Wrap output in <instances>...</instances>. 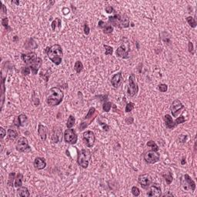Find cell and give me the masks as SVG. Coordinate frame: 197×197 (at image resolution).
I'll list each match as a JSON object with an SVG mask.
<instances>
[{
	"label": "cell",
	"instance_id": "cell-1",
	"mask_svg": "<svg viewBox=\"0 0 197 197\" xmlns=\"http://www.w3.org/2000/svg\"><path fill=\"white\" fill-rule=\"evenodd\" d=\"M63 92L58 87H53L49 89L46 101L51 106H56L61 103L63 99Z\"/></svg>",
	"mask_w": 197,
	"mask_h": 197
},
{
	"label": "cell",
	"instance_id": "cell-2",
	"mask_svg": "<svg viewBox=\"0 0 197 197\" xmlns=\"http://www.w3.org/2000/svg\"><path fill=\"white\" fill-rule=\"evenodd\" d=\"M47 55L49 59L56 65H59L62 62V49L61 45L56 44L51 46L50 48H47Z\"/></svg>",
	"mask_w": 197,
	"mask_h": 197
},
{
	"label": "cell",
	"instance_id": "cell-3",
	"mask_svg": "<svg viewBox=\"0 0 197 197\" xmlns=\"http://www.w3.org/2000/svg\"><path fill=\"white\" fill-rule=\"evenodd\" d=\"M91 159V152L89 149H82L78 155V164L84 169L89 166V160Z\"/></svg>",
	"mask_w": 197,
	"mask_h": 197
},
{
	"label": "cell",
	"instance_id": "cell-4",
	"mask_svg": "<svg viewBox=\"0 0 197 197\" xmlns=\"http://www.w3.org/2000/svg\"><path fill=\"white\" fill-rule=\"evenodd\" d=\"M180 183L182 187L186 191H194L196 189V183L188 174H185L180 178Z\"/></svg>",
	"mask_w": 197,
	"mask_h": 197
},
{
	"label": "cell",
	"instance_id": "cell-5",
	"mask_svg": "<svg viewBox=\"0 0 197 197\" xmlns=\"http://www.w3.org/2000/svg\"><path fill=\"white\" fill-rule=\"evenodd\" d=\"M96 116V109L94 108V107H92V108H90V109H89V111L88 114L85 116V119L83 120H86V121H84V122H82V123H80V126H79V130L80 131H83V129H85L87 126H88L89 124L91 123V122L93 121V120L95 119V116Z\"/></svg>",
	"mask_w": 197,
	"mask_h": 197
},
{
	"label": "cell",
	"instance_id": "cell-6",
	"mask_svg": "<svg viewBox=\"0 0 197 197\" xmlns=\"http://www.w3.org/2000/svg\"><path fill=\"white\" fill-rule=\"evenodd\" d=\"M129 88L128 94L130 96H134L139 91V87L135 75L131 74L129 78Z\"/></svg>",
	"mask_w": 197,
	"mask_h": 197
},
{
	"label": "cell",
	"instance_id": "cell-7",
	"mask_svg": "<svg viewBox=\"0 0 197 197\" xmlns=\"http://www.w3.org/2000/svg\"><path fill=\"white\" fill-rule=\"evenodd\" d=\"M144 160L146 161V163H149V164H154V163H157L160 159V153L155 151H148V152H145L143 156Z\"/></svg>",
	"mask_w": 197,
	"mask_h": 197
},
{
	"label": "cell",
	"instance_id": "cell-8",
	"mask_svg": "<svg viewBox=\"0 0 197 197\" xmlns=\"http://www.w3.org/2000/svg\"><path fill=\"white\" fill-rule=\"evenodd\" d=\"M64 139L66 142L69 144H76L77 142L78 136L76 131L72 129H68L65 131Z\"/></svg>",
	"mask_w": 197,
	"mask_h": 197
},
{
	"label": "cell",
	"instance_id": "cell-9",
	"mask_svg": "<svg viewBox=\"0 0 197 197\" xmlns=\"http://www.w3.org/2000/svg\"><path fill=\"white\" fill-rule=\"evenodd\" d=\"M96 140V136L92 131H86L83 133V141L88 147L93 146Z\"/></svg>",
	"mask_w": 197,
	"mask_h": 197
},
{
	"label": "cell",
	"instance_id": "cell-10",
	"mask_svg": "<svg viewBox=\"0 0 197 197\" xmlns=\"http://www.w3.org/2000/svg\"><path fill=\"white\" fill-rule=\"evenodd\" d=\"M129 43H123L116 50V56L119 57L127 59L129 57Z\"/></svg>",
	"mask_w": 197,
	"mask_h": 197
},
{
	"label": "cell",
	"instance_id": "cell-11",
	"mask_svg": "<svg viewBox=\"0 0 197 197\" xmlns=\"http://www.w3.org/2000/svg\"><path fill=\"white\" fill-rule=\"evenodd\" d=\"M16 149L19 152H26V150H29L30 146H29V142H28V139L25 137H20L16 142Z\"/></svg>",
	"mask_w": 197,
	"mask_h": 197
},
{
	"label": "cell",
	"instance_id": "cell-12",
	"mask_svg": "<svg viewBox=\"0 0 197 197\" xmlns=\"http://www.w3.org/2000/svg\"><path fill=\"white\" fill-rule=\"evenodd\" d=\"M183 109H184V106L182 104L181 101L179 99H176L175 101H173L170 106V111L174 117H177L179 113Z\"/></svg>",
	"mask_w": 197,
	"mask_h": 197
},
{
	"label": "cell",
	"instance_id": "cell-13",
	"mask_svg": "<svg viewBox=\"0 0 197 197\" xmlns=\"http://www.w3.org/2000/svg\"><path fill=\"white\" fill-rule=\"evenodd\" d=\"M138 182L142 188L146 189L148 188L152 183V178L149 174H142L139 176Z\"/></svg>",
	"mask_w": 197,
	"mask_h": 197
},
{
	"label": "cell",
	"instance_id": "cell-14",
	"mask_svg": "<svg viewBox=\"0 0 197 197\" xmlns=\"http://www.w3.org/2000/svg\"><path fill=\"white\" fill-rule=\"evenodd\" d=\"M162 195L161 189L159 184L154 183L152 185L147 192V196L150 197H159Z\"/></svg>",
	"mask_w": 197,
	"mask_h": 197
},
{
	"label": "cell",
	"instance_id": "cell-15",
	"mask_svg": "<svg viewBox=\"0 0 197 197\" xmlns=\"http://www.w3.org/2000/svg\"><path fill=\"white\" fill-rule=\"evenodd\" d=\"M42 64H43V60H42V59L37 57V58L35 59L34 61L32 62L31 64L29 65L28 66L30 67V69H31L32 74L35 75V74H37L38 70L39 69V68L41 67Z\"/></svg>",
	"mask_w": 197,
	"mask_h": 197
},
{
	"label": "cell",
	"instance_id": "cell-16",
	"mask_svg": "<svg viewBox=\"0 0 197 197\" xmlns=\"http://www.w3.org/2000/svg\"><path fill=\"white\" fill-rule=\"evenodd\" d=\"M22 59L24 61L25 63H26L28 66L30 64H31L32 62L34 61L35 59L37 58V56H36V53H34V52H32V53H22Z\"/></svg>",
	"mask_w": 197,
	"mask_h": 197
},
{
	"label": "cell",
	"instance_id": "cell-17",
	"mask_svg": "<svg viewBox=\"0 0 197 197\" xmlns=\"http://www.w3.org/2000/svg\"><path fill=\"white\" fill-rule=\"evenodd\" d=\"M123 83V76L121 72H118L115 74L111 79V84L115 88H118Z\"/></svg>",
	"mask_w": 197,
	"mask_h": 197
},
{
	"label": "cell",
	"instance_id": "cell-18",
	"mask_svg": "<svg viewBox=\"0 0 197 197\" xmlns=\"http://www.w3.org/2000/svg\"><path fill=\"white\" fill-rule=\"evenodd\" d=\"M62 139V133L61 129L59 127H56V129H54L52 133V140L54 143L59 142L60 140Z\"/></svg>",
	"mask_w": 197,
	"mask_h": 197
},
{
	"label": "cell",
	"instance_id": "cell-19",
	"mask_svg": "<svg viewBox=\"0 0 197 197\" xmlns=\"http://www.w3.org/2000/svg\"><path fill=\"white\" fill-rule=\"evenodd\" d=\"M98 27H100L101 29H102L104 33H106V34H109V33H112V31H113V27L111 25H109V23H106L105 22L100 21L98 22Z\"/></svg>",
	"mask_w": 197,
	"mask_h": 197
},
{
	"label": "cell",
	"instance_id": "cell-20",
	"mask_svg": "<svg viewBox=\"0 0 197 197\" xmlns=\"http://www.w3.org/2000/svg\"><path fill=\"white\" fill-rule=\"evenodd\" d=\"M34 166L36 169L41 170L46 166V162L44 158L37 157L34 160Z\"/></svg>",
	"mask_w": 197,
	"mask_h": 197
},
{
	"label": "cell",
	"instance_id": "cell-21",
	"mask_svg": "<svg viewBox=\"0 0 197 197\" xmlns=\"http://www.w3.org/2000/svg\"><path fill=\"white\" fill-rule=\"evenodd\" d=\"M38 134L43 141L46 140V135H47V128L45 125L42 124H39L38 126Z\"/></svg>",
	"mask_w": 197,
	"mask_h": 197
},
{
	"label": "cell",
	"instance_id": "cell-22",
	"mask_svg": "<svg viewBox=\"0 0 197 197\" xmlns=\"http://www.w3.org/2000/svg\"><path fill=\"white\" fill-rule=\"evenodd\" d=\"M109 22L114 26L122 28L120 25V14H116L115 16L109 17Z\"/></svg>",
	"mask_w": 197,
	"mask_h": 197
},
{
	"label": "cell",
	"instance_id": "cell-23",
	"mask_svg": "<svg viewBox=\"0 0 197 197\" xmlns=\"http://www.w3.org/2000/svg\"><path fill=\"white\" fill-rule=\"evenodd\" d=\"M26 116L25 114H21L19 115V116L16 118V120H15V121H14V123H15L16 126H18V127H19V126H24L25 123L26 122Z\"/></svg>",
	"mask_w": 197,
	"mask_h": 197
},
{
	"label": "cell",
	"instance_id": "cell-24",
	"mask_svg": "<svg viewBox=\"0 0 197 197\" xmlns=\"http://www.w3.org/2000/svg\"><path fill=\"white\" fill-rule=\"evenodd\" d=\"M164 120H165V125L168 129H173L176 126L174 121L173 120V118L171 117L169 115H165L164 116Z\"/></svg>",
	"mask_w": 197,
	"mask_h": 197
},
{
	"label": "cell",
	"instance_id": "cell-25",
	"mask_svg": "<svg viewBox=\"0 0 197 197\" xmlns=\"http://www.w3.org/2000/svg\"><path fill=\"white\" fill-rule=\"evenodd\" d=\"M120 25L122 28L129 26V19L125 15H120Z\"/></svg>",
	"mask_w": 197,
	"mask_h": 197
},
{
	"label": "cell",
	"instance_id": "cell-26",
	"mask_svg": "<svg viewBox=\"0 0 197 197\" xmlns=\"http://www.w3.org/2000/svg\"><path fill=\"white\" fill-rule=\"evenodd\" d=\"M18 195L22 197H29L30 196V191L26 187L21 186L18 189Z\"/></svg>",
	"mask_w": 197,
	"mask_h": 197
},
{
	"label": "cell",
	"instance_id": "cell-27",
	"mask_svg": "<svg viewBox=\"0 0 197 197\" xmlns=\"http://www.w3.org/2000/svg\"><path fill=\"white\" fill-rule=\"evenodd\" d=\"M25 48L26 49H35L37 48L38 45L37 44L35 43V42L34 41V39H30L29 40H27L26 43H25Z\"/></svg>",
	"mask_w": 197,
	"mask_h": 197
},
{
	"label": "cell",
	"instance_id": "cell-28",
	"mask_svg": "<svg viewBox=\"0 0 197 197\" xmlns=\"http://www.w3.org/2000/svg\"><path fill=\"white\" fill-rule=\"evenodd\" d=\"M22 179H23V176L22 173H18L16 178L15 179V187L16 188H19L22 186Z\"/></svg>",
	"mask_w": 197,
	"mask_h": 197
},
{
	"label": "cell",
	"instance_id": "cell-29",
	"mask_svg": "<svg viewBox=\"0 0 197 197\" xmlns=\"http://www.w3.org/2000/svg\"><path fill=\"white\" fill-rule=\"evenodd\" d=\"M18 137V133L16 130L14 129H9L8 130V138L9 139H11V140H14L16 139V138Z\"/></svg>",
	"mask_w": 197,
	"mask_h": 197
},
{
	"label": "cell",
	"instance_id": "cell-30",
	"mask_svg": "<svg viewBox=\"0 0 197 197\" xmlns=\"http://www.w3.org/2000/svg\"><path fill=\"white\" fill-rule=\"evenodd\" d=\"M74 69L76 71L77 73H80V72L83 71V63L80 61L76 62V63L74 65Z\"/></svg>",
	"mask_w": 197,
	"mask_h": 197
},
{
	"label": "cell",
	"instance_id": "cell-31",
	"mask_svg": "<svg viewBox=\"0 0 197 197\" xmlns=\"http://www.w3.org/2000/svg\"><path fill=\"white\" fill-rule=\"evenodd\" d=\"M146 146H147L150 147V148L152 149V151H155V152H157L158 150H159V146H158L157 145H156V143L154 141H152V140H150V141L146 143Z\"/></svg>",
	"mask_w": 197,
	"mask_h": 197
},
{
	"label": "cell",
	"instance_id": "cell-32",
	"mask_svg": "<svg viewBox=\"0 0 197 197\" xmlns=\"http://www.w3.org/2000/svg\"><path fill=\"white\" fill-rule=\"evenodd\" d=\"M75 122H76V120H75L74 116H69V119H68V120H67V123H66L67 128L68 129L72 128V126L75 125Z\"/></svg>",
	"mask_w": 197,
	"mask_h": 197
},
{
	"label": "cell",
	"instance_id": "cell-33",
	"mask_svg": "<svg viewBox=\"0 0 197 197\" xmlns=\"http://www.w3.org/2000/svg\"><path fill=\"white\" fill-rule=\"evenodd\" d=\"M14 179H16V173H11L9 175L8 183H7L9 186H13Z\"/></svg>",
	"mask_w": 197,
	"mask_h": 197
},
{
	"label": "cell",
	"instance_id": "cell-34",
	"mask_svg": "<svg viewBox=\"0 0 197 197\" xmlns=\"http://www.w3.org/2000/svg\"><path fill=\"white\" fill-rule=\"evenodd\" d=\"M186 21L190 26L192 27V28H196V22L195 19H193L191 16H189V17L186 18Z\"/></svg>",
	"mask_w": 197,
	"mask_h": 197
},
{
	"label": "cell",
	"instance_id": "cell-35",
	"mask_svg": "<svg viewBox=\"0 0 197 197\" xmlns=\"http://www.w3.org/2000/svg\"><path fill=\"white\" fill-rule=\"evenodd\" d=\"M2 25L5 27L6 30H9V31H11V30H12V29H11L10 27L9 26V19L7 17H5V18H3V19H2Z\"/></svg>",
	"mask_w": 197,
	"mask_h": 197
},
{
	"label": "cell",
	"instance_id": "cell-36",
	"mask_svg": "<svg viewBox=\"0 0 197 197\" xmlns=\"http://www.w3.org/2000/svg\"><path fill=\"white\" fill-rule=\"evenodd\" d=\"M112 107V103L110 102H104L103 106H102V109H103V111L106 112H109V110Z\"/></svg>",
	"mask_w": 197,
	"mask_h": 197
},
{
	"label": "cell",
	"instance_id": "cell-37",
	"mask_svg": "<svg viewBox=\"0 0 197 197\" xmlns=\"http://www.w3.org/2000/svg\"><path fill=\"white\" fill-rule=\"evenodd\" d=\"M163 177L165 178V182H166V183H167L168 185L171 184V183H172L173 180V176H172L171 173H169V174H166V175H163Z\"/></svg>",
	"mask_w": 197,
	"mask_h": 197
},
{
	"label": "cell",
	"instance_id": "cell-38",
	"mask_svg": "<svg viewBox=\"0 0 197 197\" xmlns=\"http://www.w3.org/2000/svg\"><path fill=\"white\" fill-rule=\"evenodd\" d=\"M104 48L106 49V52H105V55H112V53H113V49L111 46L107 45H104Z\"/></svg>",
	"mask_w": 197,
	"mask_h": 197
},
{
	"label": "cell",
	"instance_id": "cell-39",
	"mask_svg": "<svg viewBox=\"0 0 197 197\" xmlns=\"http://www.w3.org/2000/svg\"><path fill=\"white\" fill-rule=\"evenodd\" d=\"M131 191H132V193H133V196H139V194H140V191H139V189L138 187L133 186Z\"/></svg>",
	"mask_w": 197,
	"mask_h": 197
},
{
	"label": "cell",
	"instance_id": "cell-40",
	"mask_svg": "<svg viewBox=\"0 0 197 197\" xmlns=\"http://www.w3.org/2000/svg\"><path fill=\"white\" fill-rule=\"evenodd\" d=\"M133 109H134V103H133V102H129V103L125 106V111L126 112H131Z\"/></svg>",
	"mask_w": 197,
	"mask_h": 197
},
{
	"label": "cell",
	"instance_id": "cell-41",
	"mask_svg": "<svg viewBox=\"0 0 197 197\" xmlns=\"http://www.w3.org/2000/svg\"><path fill=\"white\" fill-rule=\"evenodd\" d=\"M186 121V120H185V118L183 116H179V118H177L176 120V121L174 122V123H175V125H179V124H181V123H183L184 122Z\"/></svg>",
	"mask_w": 197,
	"mask_h": 197
},
{
	"label": "cell",
	"instance_id": "cell-42",
	"mask_svg": "<svg viewBox=\"0 0 197 197\" xmlns=\"http://www.w3.org/2000/svg\"><path fill=\"white\" fill-rule=\"evenodd\" d=\"M30 72H31V69H30V68L29 66L23 67L22 69V73L24 75V76H28L30 73Z\"/></svg>",
	"mask_w": 197,
	"mask_h": 197
},
{
	"label": "cell",
	"instance_id": "cell-43",
	"mask_svg": "<svg viewBox=\"0 0 197 197\" xmlns=\"http://www.w3.org/2000/svg\"><path fill=\"white\" fill-rule=\"evenodd\" d=\"M159 89H160V92L165 93L168 89L167 85H165V84H160V85H159Z\"/></svg>",
	"mask_w": 197,
	"mask_h": 197
},
{
	"label": "cell",
	"instance_id": "cell-44",
	"mask_svg": "<svg viewBox=\"0 0 197 197\" xmlns=\"http://www.w3.org/2000/svg\"><path fill=\"white\" fill-rule=\"evenodd\" d=\"M188 49H189V52L191 54H194V48H193V44L191 42H189L188 44Z\"/></svg>",
	"mask_w": 197,
	"mask_h": 197
},
{
	"label": "cell",
	"instance_id": "cell-45",
	"mask_svg": "<svg viewBox=\"0 0 197 197\" xmlns=\"http://www.w3.org/2000/svg\"><path fill=\"white\" fill-rule=\"evenodd\" d=\"M105 10H106V12L107 13H112V12L114 11V9H113V8H112V6H111V5H108V6H106V8H105Z\"/></svg>",
	"mask_w": 197,
	"mask_h": 197
},
{
	"label": "cell",
	"instance_id": "cell-46",
	"mask_svg": "<svg viewBox=\"0 0 197 197\" xmlns=\"http://www.w3.org/2000/svg\"><path fill=\"white\" fill-rule=\"evenodd\" d=\"M89 31H90V30H89V27L88 24L87 23H85V25H84V33H85V35H89Z\"/></svg>",
	"mask_w": 197,
	"mask_h": 197
},
{
	"label": "cell",
	"instance_id": "cell-47",
	"mask_svg": "<svg viewBox=\"0 0 197 197\" xmlns=\"http://www.w3.org/2000/svg\"><path fill=\"white\" fill-rule=\"evenodd\" d=\"M98 122H99V124H100V125H101L102 126V128H103L104 130H106V131L109 130V126H108V125H106V124H105V123H102L100 120H99Z\"/></svg>",
	"mask_w": 197,
	"mask_h": 197
},
{
	"label": "cell",
	"instance_id": "cell-48",
	"mask_svg": "<svg viewBox=\"0 0 197 197\" xmlns=\"http://www.w3.org/2000/svg\"><path fill=\"white\" fill-rule=\"evenodd\" d=\"M0 132H1V139H3L5 137V135H6V132H5V130L3 127L0 128Z\"/></svg>",
	"mask_w": 197,
	"mask_h": 197
},
{
	"label": "cell",
	"instance_id": "cell-49",
	"mask_svg": "<svg viewBox=\"0 0 197 197\" xmlns=\"http://www.w3.org/2000/svg\"><path fill=\"white\" fill-rule=\"evenodd\" d=\"M57 21H58V19H55V20H53V22H52V28H53V30H56V25H57Z\"/></svg>",
	"mask_w": 197,
	"mask_h": 197
},
{
	"label": "cell",
	"instance_id": "cell-50",
	"mask_svg": "<svg viewBox=\"0 0 197 197\" xmlns=\"http://www.w3.org/2000/svg\"><path fill=\"white\" fill-rule=\"evenodd\" d=\"M6 8H5V6L4 5H2V9H1V12H3V14H5L6 13Z\"/></svg>",
	"mask_w": 197,
	"mask_h": 197
},
{
	"label": "cell",
	"instance_id": "cell-51",
	"mask_svg": "<svg viewBox=\"0 0 197 197\" xmlns=\"http://www.w3.org/2000/svg\"><path fill=\"white\" fill-rule=\"evenodd\" d=\"M63 12H64L65 15H66V14H69V10L67 8H65L64 9H63Z\"/></svg>",
	"mask_w": 197,
	"mask_h": 197
},
{
	"label": "cell",
	"instance_id": "cell-52",
	"mask_svg": "<svg viewBox=\"0 0 197 197\" xmlns=\"http://www.w3.org/2000/svg\"><path fill=\"white\" fill-rule=\"evenodd\" d=\"M181 164H182V165H184V164H186V159H185V158H183V160H182Z\"/></svg>",
	"mask_w": 197,
	"mask_h": 197
},
{
	"label": "cell",
	"instance_id": "cell-53",
	"mask_svg": "<svg viewBox=\"0 0 197 197\" xmlns=\"http://www.w3.org/2000/svg\"><path fill=\"white\" fill-rule=\"evenodd\" d=\"M12 3H15L16 5H19V2H17V1H12Z\"/></svg>",
	"mask_w": 197,
	"mask_h": 197
},
{
	"label": "cell",
	"instance_id": "cell-54",
	"mask_svg": "<svg viewBox=\"0 0 197 197\" xmlns=\"http://www.w3.org/2000/svg\"><path fill=\"white\" fill-rule=\"evenodd\" d=\"M173 196V194H169V193H168V194H166V193H165V194L163 195V196Z\"/></svg>",
	"mask_w": 197,
	"mask_h": 197
}]
</instances>
